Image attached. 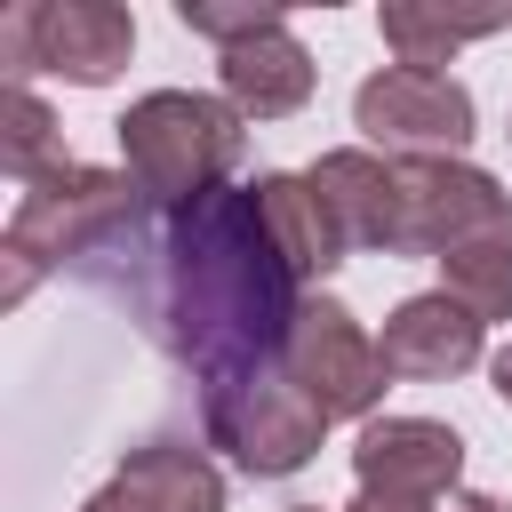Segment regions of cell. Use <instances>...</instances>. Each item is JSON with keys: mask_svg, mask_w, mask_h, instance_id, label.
Returning <instances> with one entry per match:
<instances>
[{"mask_svg": "<svg viewBox=\"0 0 512 512\" xmlns=\"http://www.w3.org/2000/svg\"><path fill=\"white\" fill-rule=\"evenodd\" d=\"M104 296H120L200 384L280 368L288 328L304 312L288 256L264 232L256 192H200L176 208H144L104 256L80 264Z\"/></svg>", "mask_w": 512, "mask_h": 512, "instance_id": "6da1fadb", "label": "cell"}, {"mask_svg": "<svg viewBox=\"0 0 512 512\" xmlns=\"http://www.w3.org/2000/svg\"><path fill=\"white\" fill-rule=\"evenodd\" d=\"M128 224H144V184L136 176L80 168V160L48 168L40 184H24L16 216H8V248H0L8 280H0V296L16 304L40 264H88V256H104Z\"/></svg>", "mask_w": 512, "mask_h": 512, "instance_id": "7a4b0ae2", "label": "cell"}, {"mask_svg": "<svg viewBox=\"0 0 512 512\" xmlns=\"http://www.w3.org/2000/svg\"><path fill=\"white\" fill-rule=\"evenodd\" d=\"M120 152H128V176L144 184L152 208H176V200H200L216 192L240 152H248V128L232 104L216 96H192V88H152L120 112Z\"/></svg>", "mask_w": 512, "mask_h": 512, "instance_id": "3957f363", "label": "cell"}, {"mask_svg": "<svg viewBox=\"0 0 512 512\" xmlns=\"http://www.w3.org/2000/svg\"><path fill=\"white\" fill-rule=\"evenodd\" d=\"M136 48V16L112 0H16L0 16V64L8 88H24V72H64L80 88H104Z\"/></svg>", "mask_w": 512, "mask_h": 512, "instance_id": "277c9868", "label": "cell"}, {"mask_svg": "<svg viewBox=\"0 0 512 512\" xmlns=\"http://www.w3.org/2000/svg\"><path fill=\"white\" fill-rule=\"evenodd\" d=\"M200 416H208V440L232 448V464H248L256 480H288L312 464L328 416L280 376V368H256V376H224V384H200Z\"/></svg>", "mask_w": 512, "mask_h": 512, "instance_id": "5b68a950", "label": "cell"}, {"mask_svg": "<svg viewBox=\"0 0 512 512\" xmlns=\"http://www.w3.org/2000/svg\"><path fill=\"white\" fill-rule=\"evenodd\" d=\"M280 376L336 424V416H368L376 400H384V352H376V336L336 304V296H304V312H296V328H288V352H280Z\"/></svg>", "mask_w": 512, "mask_h": 512, "instance_id": "8992f818", "label": "cell"}, {"mask_svg": "<svg viewBox=\"0 0 512 512\" xmlns=\"http://www.w3.org/2000/svg\"><path fill=\"white\" fill-rule=\"evenodd\" d=\"M352 120H360V136H368V144L408 152V160H456V144H472V96H464L448 72L384 64V72H368V80H360Z\"/></svg>", "mask_w": 512, "mask_h": 512, "instance_id": "52a82bcc", "label": "cell"}, {"mask_svg": "<svg viewBox=\"0 0 512 512\" xmlns=\"http://www.w3.org/2000/svg\"><path fill=\"white\" fill-rule=\"evenodd\" d=\"M496 232H512V200L496 192V176L464 160H400V248L456 256Z\"/></svg>", "mask_w": 512, "mask_h": 512, "instance_id": "ba28073f", "label": "cell"}, {"mask_svg": "<svg viewBox=\"0 0 512 512\" xmlns=\"http://www.w3.org/2000/svg\"><path fill=\"white\" fill-rule=\"evenodd\" d=\"M352 472H360V488H376V496H424V504H432L440 488H456L464 440H456L448 424H432V416H384V424L360 432Z\"/></svg>", "mask_w": 512, "mask_h": 512, "instance_id": "9c48e42d", "label": "cell"}, {"mask_svg": "<svg viewBox=\"0 0 512 512\" xmlns=\"http://www.w3.org/2000/svg\"><path fill=\"white\" fill-rule=\"evenodd\" d=\"M376 352H384V368H392V376L440 384V376H464V368L480 360V320H472L448 288H440V296H408V304L384 320Z\"/></svg>", "mask_w": 512, "mask_h": 512, "instance_id": "30bf717a", "label": "cell"}, {"mask_svg": "<svg viewBox=\"0 0 512 512\" xmlns=\"http://www.w3.org/2000/svg\"><path fill=\"white\" fill-rule=\"evenodd\" d=\"M96 504L104 512H224V480L200 448L152 440L112 472V488H96Z\"/></svg>", "mask_w": 512, "mask_h": 512, "instance_id": "8fae6325", "label": "cell"}, {"mask_svg": "<svg viewBox=\"0 0 512 512\" xmlns=\"http://www.w3.org/2000/svg\"><path fill=\"white\" fill-rule=\"evenodd\" d=\"M256 192V208H264V232H272V248L288 256V272L296 280H328L336 264H344V224H336V208L320 200V184L312 176H256L248 184Z\"/></svg>", "mask_w": 512, "mask_h": 512, "instance_id": "7c38bea8", "label": "cell"}, {"mask_svg": "<svg viewBox=\"0 0 512 512\" xmlns=\"http://www.w3.org/2000/svg\"><path fill=\"white\" fill-rule=\"evenodd\" d=\"M312 184L352 248H400V168H384L376 152H320Z\"/></svg>", "mask_w": 512, "mask_h": 512, "instance_id": "4fadbf2b", "label": "cell"}, {"mask_svg": "<svg viewBox=\"0 0 512 512\" xmlns=\"http://www.w3.org/2000/svg\"><path fill=\"white\" fill-rule=\"evenodd\" d=\"M216 72H224L232 112H256V120H280V112H296V104L312 96V56H304V40H296L288 24H280V32H256V40H240V48H224Z\"/></svg>", "mask_w": 512, "mask_h": 512, "instance_id": "5bb4252c", "label": "cell"}, {"mask_svg": "<svg viewBox=\"0 0 512 512\" xmlns=\"http://www.w3.org/2000/svg\"><path fill=\"white\" fill-rule=\"evenodd\" d=\"M488 32H504V16H448V8H416V0H392L384 8V40H392V56L408 72H432L464 40H488Z\"/></svg>", "mask_w": 512, "mask_h": 512, "instance_id": "9a60e30c", "label": "cell"}, {"mask_svg": "<svg viewBox=\"0 0 512 512\" xmlns=\"http://www.w3.org/2000/svg\"><path fill=\"white\" fill-rule=\"evenodd\" d=\"M0 160H8V176H16V184H40L48 168H64V160H72V152H64L56 112H48L32 88H0Z\"/></svg>", "mask_w": 512, "mask_h": 512, "instance_id": "2e32d148", "label": "cell"}, {"mask_svg": "<svg viewBox=\"0 0 512 512\" xmlns=\"http://www.w3.org/2000/svg\"><path fill=\"white\" fill-rule=\"evenodd\" d=\"M440 272H448V296H456L480 328H488V320H512V232L440 256Z\"/></svg>", "mask_w": 512, "mask_h": 512, "instance_id": "e0dca14e", "label": "cell"}, {"mask_svg": "<svg viewBox=\"0 0 512 512\" xmlns=\"http://www.w3.org/2000/svg\"><path fill=\"white\" fill-rule=\"evenodd\" d=\"M176 24H184V32H200V40H216V48H240V40H256V32H280L288 16H280L272 0H248V8H216V0H176Z\"/></svg>", "mask_w": 512, "mask_h": 512, "instance_id": "ac0fdd59", "label": "cell"}, {"mask_svg": "<svg viewBox=\"0 0 512 512\" xmlns=\"http://www.w3.org/2000/svg\"><path fill=\"white\" fill-rule=\"evenodd\" d=\"M344 512H432V504H424V496H376V488H360Z\"/></svg>", "mask_w": 512, "mask_h": 512, "instance_id": "d6986e66", "label": "cell"}, {"mask_svg": "<svg viewBox=\"0 0 512 512\" xmlns=\"http://www.w3.org/2000/svg\"><path fill=\"white\" fill-rule=\"evenodd\" d=\"M448 512H504V504H496V496H456Z\"/></svg>", "mask_w": 512, "mask_h": 512, "instance_id": "ffe728a7", "label": "cell"}, {"mask_svg": "<svg viewBox=\"0 0 512 512\" xmlns=\"http://www.w3.org/2000/svg\"><path fill=\"white\" fill-rule=\"evenodd\" d=\"M496 392H504V400H512V344H504V352H496Z\"/></svg>", "mask_w": 512, "mask_h": 512, "instance_id": "44dd1931", "label": "cell"}, {"mask_svg": "<svg viewBox=\"0 0 512 512\" xmlns=\"http://www.w3.org/2000/svg\"><path fill=\"white\" fill-rule=\"evenodd\" d=\"M296 512H312V504H296Z\"/></svg>", "mask_w": 512, "mask_h": 512, "instance_id": "7402d4cb", "label": "cell"}]
</instances>
